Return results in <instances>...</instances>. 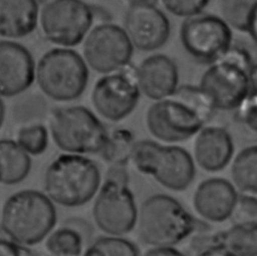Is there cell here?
I'll return each instance as SVG.
<instances>
[{"mask_svg": "<svg viewBox=\"0 0 257 256\" xmlns=\"http://www.w3.org/2000/svg\"><path fill=\"white\" fill-rule=\"evenodd\" d=\"M82 256H139L136 245L121 236H101L90 243Z\"/></svg>", "mask_w": 257, "mask_h": 256, "instance_id": "484cf974", "label": "cell"}, {"mask_svg": "<svg viewBox=\"0 0 257 256\" xmlns=\"http://www.w3.org/2000/svg\"><path fill=\"white\" fill-rule=\"evenodd\" d=\"M38 3H43V4H45V3H47V2H50V1H52V0H36Z\"/></svg>", "mask_w": 257, "mask_h": 256, "instance_id": "8d00e7d4", "label": "cell"}, {"mask_svg": "<svg viewBox=\"0 0 257 256\" xmlns=\"http://www.w3.org/2000/svg\"><path fill=\"white\" fill-rule=\"evenodd\" d=\"M222 19L229 27L248 34L256 40L257 0H222Z\"/></svg>", "mask_w": 257, "mask_h": 256, "instance_id": "7402d4cb", "label": "cell"}, {"mask_svg": "<svg viewBox=\"0 0 257 256\" xmlns=\"http://www.w3.org/2000/svg\"><path fill=\"white\" fill-rule=\"evenodd\" d=\"M140 239L152 247H173L197 228L192 214L175 198L165 194L148 197L138 210Z\"/></svg>", "mask_w": 257, "mask_h": 256, "instance_id": "5b68a950", "label": "cell"}, {"mask_svg": "<svg viewBox=\"0 0 257 256\" xmlns=\"http://www.w3.org/2000/svg\"><path fill=\"white\" fill-rule=\"evenodd\" d=\"M57 220L54 203L42 192L21 190L10 195L0 211V226L19 246H33L53 230Z\"/></svg>", "mask_w": 257, "mask_h": 256, "instance_id": "3957f363", "label": "cell"}, {"mask_svg": "<svg viewBox=\"0 0 257 256\" xmlns=\"http://www.w3.org/2000/svg\"><path fill=\"white\" fill-rule=\"evenodd\" d=\"M136 79L141 93L156 101L171 95L177 89L179 71L172 58L156 53L145 58L136 67Z\"/></svg>", "mask_w": 257, "mask_h": 256, "instance_id": "2e32d148", "label": "cell"}, {"mask_svg": "<svg viewBox=\"0 0 257 256\" xmlns=\"http://www.w3.org/2000/svg\"><path fill=\"white\" fill-rule=\"evenodd\" d=\"M164 7L178 17H191L200 14L209 4L210 0H161Z\"/></svg>", "mask_w": 257, "mask_h": 256, "instance_id": "83f0119b", "label": "cell"}, {"mask_svg": "<svg viewBox=\"0 0 257 256\" xmlns=\"http://www.w3.org/2000/svg\"><path fill=\"white\" fill-rule=\"evenodd\" d=\"M232 216L237 218V222H256L257 202L255 195H238Z\"/></svg>", "mask_w": 257, "mask_h": 256, "instance_id": "f1b7e54d", "label": "cell"}, {"mask_svg": "<svg viewBox=\"0 0 257 256\" xmlns=\"http://www.w3.org/2000/svg\"><path fill=\"white\" fill-rule=\"evenodd\" d=\"M45 239V248L51 256H80L84 249L82 233L71 226L57 228Z\"/></svg>", "mask_w": 257, "mask_h": 256, "instance_id": "d4e9b609", "label": "cell"}, {"mask_svg": "<svg viewBox=\"0 0 257 256\" xmlns=\"http://www.w3.org/2000/svg\"><path fill=\"white\" fill-rule=\"evenodd\" d=\"M35 63L30 51L22 44L0 41V96H15L34 81Z\"/></svg>", "mask_w": 257, "mask_h": 256, "instance_id": "9a60e30c", "label": "cell"}, {"mask_svg": "<svg viewBox=\"0 0 257 256\" xmlns=\"http://www.w3.org/2000/svg\"><path fill=\"white\" fill-rule=\"evenodd\" d=\"M15 142L29 156H38L47 149L48 131L40 123L26 125L18 130Z\"/></svg>", "mask_w": 257, "mask_h": 256, "instance_id": "4316f807", "label": "cell"}, {"mask_svg": "<svg viewBox=\"0 0 257 256\" xmlns=\"http://www.w3.org/2000/svg\"><path fill=\"white\" fill-rule=\"evenodd\" d=\"M31 158L10 139L0 140V184L15 185L28 176Z\"/></svg>", "mask_w": 257, "mask_h": 256, "instance_id": "ffe728a7", "label": "cell"}, {"mask_svg": "<svg viewBox=\"0 0 257 256\" xmlns=\"http://www.w3.org/2000/svg\"><path fill=\"white\" fill-rule=\"evenodd\" d=\"M36 0H0V36L17 39L29 35L38 24Z\"/></svg>", "mask_w": 257, "mask_h": 256, "instance_id": "d6986e66", "label": "cell"}, {"mask_svg": "<svg viewBox=\"0 0 257 256\" xmlns=\"http://www.w3.org/2000/svg\"><path fill=\"white\" fill-rule=\"evenodd\" d=\"M94 197L92 216L103 233L120 237L134 229L138 208L128 184L104 179Z\"/></svg>", "mask_w": 257, "mask_h": 256, "instance_id": "4fadbf2b", "label": "cell"}, {"mask_svg": "<svg viewBox=\"0 0 257 256\" xmlns=\"http://www.w3.org/2000/svg\"><path fill=\"white\" fill-rule=\"evenodd\" d=\"M233 186L242 194L255 195L257 191V148L255 145L241 150L231 165Z\"/></svg>", "mask_w": 257, "mask_h": 256, "instance_id": "603a6c76", "label": "cell"}, {"mask_svg": "<svg viewBox=\"0 0 257 256\" xmlns=\"http://www.w3.org/2000/svg\"><path fill=\"white\" fill-rule=\"evenodd\" d=\"M198 86L215 110L236 109L256 91V62L246 48L232 45L209 64Z\"/></svg>", "mask_w": 257, "mask_h": 256, "instance_id": "7a4b0ae2", "label": "cell"}, {"mask_svg": "<svg viewBox=\"0 0 257 256\" xmlns=\"http://www.w3.org/2000/svg\"><path fill=\"white\" fill-rule=\"evenodd\" d=\"M130 162L142 174L153 177L172 191L187 189L195 178V163L190 153L178 146L151 140L136 141Z\"/></svg>", "mask_w": 257, "mask_h": 256, "instance_id": "8992f818", "label": "cell"}, {"mask_svg": "<svg viewBox=\"0 0 257 256\" xmlns=\"http://www.w3.org/2000/svg\"><path fill=\"white\" fill-rule=\"evenodd\" d=\"M97 165L83 155L61 154L47 166L44 194L63 207H78L89 202L100 186Z\"/></svg>", "mask_w": 257, "mask_h": 256, "instance_id": "277c9868", "label": "cell"}, {"mask_svg": "<svg viewBox=\"0 0 257 256\" xmlns=\"http://www.w3.org/2000/svg\"><path fill=\"white\" fill-rule=\"evenodd\" d=\"M212 243L220 244L235 256H257V222H239L217 233Z\"/></svg>", "mask_w": 257, "mask_h": 256, "instance_id": "44dd1931", "label": "cell"}, {"mask_svg": "<svg viewBox=\"0 0 257 256\" xmlns=\"http://www.w3.org/2000/svg\"><path fill=\"white\" fill-rule=\"evenodd\" d=\"M180 40L195 61L209 65L233 45V33L221 16L202 12L185 18L180 28Z\"/></svg>", "mask_w": 257, "mask_h": 256, "instance_id": "30bf717a", "label": "cell"}, {"mask_svg": "<svg viewBox=\"0 0 257 256\" xmlns=\"http://www.w3.org/2000/svg\"><path fill=\"white\" fill-rule=\"evenodd\" d=\"M4 118H5V105L2 97L0 96V129L4 122Z\"/></svg>", "mask_w": 257, "mask_h": 256, "instance_id": "d590c367", "label": "cell"}, {"mask_svg": "<svg viewBox=\"0 0 257 256\" xmlns=\"http://www.w3.org/2000/svg\"><path fill=\"white\" fill-rule=\"evenodd\" d=\"M142 256H186L174 247H153Z\"/></svg>", "mask_w": 257, "mask_h": 256, "instance_id": "836d02e7", "label": "cell"}, {"mask_svg": "<svg viewBox=\"0 0 257 256\" xmlns=\"http://www.w3.org/2000/svg\"><path fill=\"white\" fill-rule=\"evenodd\" d=\"M214 107L198 85H179L148 109L146 122L157 140L173 144L195 136L210 119Z\"/></svg>", "mask_w": 257, "mask_h": 256, "instance_id": "6da1fadb", "label": "cell"}, {"mask_svg": "<svg viewBox=\"0 0 257 256\" xmlns=\"http://www.w3.org/2000/svg\"><path fill=\"white\" fill-rule=\"evenodd\" d=\"M82 45V58L87 67L105 74L128 64L134 47L122 27L102 22L89 30Z\"/></svg>", "mask_w": 257, "mask_h": 256, "instance_id": "7c38bea8", "label": "cell"}, {"mask_svg": "<svg viewBox=\"0 0 257 256\" xmlns=\"http://www.w3.org/2000/svg\"><path fill=\"white\" fill-rule=\"evenodd\" d=\"M233 153L234 143L226 129L209 125L196 134L194 159L204 171L214 173L223 170L231 161Z\"/></svg>", "mask_w": 257, "mask_h": 256, "instance_id": "ac0fdd59", "label": "cell"}, {"mask_svg": "<svg viewBox=\"0 0 257 256\" xmlns=\"http://www.w3.org/2000/svg\"><path fill=\"white\" fill-rule=\"evenodd\" d=\"M132 45L141 51H154L166 44L171 25L166 14L153 4L131 5L123 21Z\"/></svg>", "mask_w": 257, "mask_h": 256, "instance_id": "5bb4252c", "label": "cell"}, {"mask_svg": "<svg viewBox=\"0 0 257 256\" xmlns=\"http://www.w3.org/2000/svg\"><path fill=\"white\" fill-rule=\"evenodd\" d=\"M128 5H142V4H153L156 5L158 0H125Z\"/></svg>", "mask_w": 257, "mask_h": 256, "instance_id": "e575fe53", "label": "cell"}, {"mask_svg": "<svg viewBox=\"0 0 257 256\" xmlns=\"http://www.w3.org/2000/svg\"><path fill=\"white\" fill-rule=\"evenodd\" d=\"M237 198V191L231 182L223 178H210L196 188L193 205L203 219L218 223L232 216Z\"/></svg>", "mask_w": 257, "mask_h": 256, "instance_id": "e0dca14e", "label": "cell"}, {"mask_svg": "<svg viewBox=\"0 0 257 256\" xmlns=\"http://www.w3.org/2000/svg\"><path fill=\"white\" fill-rule=\"evenodd\" d=\"M0 256H22L20 246L10 239L0 237Z\"/></svg>", "mask_w": 257, "mask_h": 256, "instance_id": "1f68e13d", "label": "cell"}, {"mask_svg": "<svg viewBox=\"0 0 257 256\" xmlns=\"http://www.w3.org/2000/svg\"><path fill=\"white\" fill-rule=\"evenodd\" d=\"M88 78L86 63L71 48L50 49L35 65L34 80L46 96L56 101L77 99L84 92Z\"/></svg>", "mask_w": 257, "mask_h": 256, "instance_id": "52a82bcc", "label": "cell"}, {"mask_svg": "<svg viewBox=\"0 0 257 256\" xmlns=\"http://www.w3.org/2000/svg\"><path fill=\"white\" fill-rule=\"evenodd\" d=\"M94 17V9L83 0H52L39 11L38 22L46 40L70 48L83 41Z\"/></svg>", "mask_w": 257, "mask_h": 256, "instance_id": "9c48e42d", "label": "cell"}, {"mask_svg": "<svg viewBox=\"0 0 257 256\" xmlns=\"http://www.w3.org/2000/svg\"><path fill=\"white\" fill-rule=\"evenodd\" d=\"M135 143V136L130 130L124 127L115 129L107 133L106 140L98 154L109 166H126L131 160Z\"/></svg>", "mask_w": 257, "mask_h": 256, "instance_id": "cb8c5ba5", "label": "cell"}, {"mask_svg": "<svg viewBox=\"0 0 257 256\" xmlns=\"http://www.w3.org/2000/svg\"><path fill=\"white\" fill-rule=\"evenodd\" d=\"M256 94H257L256 91L251 92L243 100V102L236 108L239 120L253 132H256V122H257Z\"/></svg>", "mask_w": 257, "mask_h": 256, "instance_id": "f546056e", "label": "cell"}, {"mask_svg": "<svg viewBox=\"0 0 257 256\" xmlns=\"http://www.w3.org/2000/svg\"><path fill=\"white\" fill-rule=\"evenodd\" d=\"M49 132L55 146L67 154H98L107 131L101 120L87 107L68 105L52 110Z\"/></svg>", "mask_w": 257, "mask_h": 256, "instance_id": "ba28073f", "label": "cell"}, {"mask_svg": "<svg viewBox=\"0 0 257 256\" xmlns=\"http://www.w3.org/2000/svg\"><path fill=\"white\" fill-rule=\"evenodd\" d=\"M106 180H111L117 183L128 184L130 182V175L126 170V166L121 165H111L109 166L108 170L105 173Z\"/></svg>", "mask_w": 257, "mask_h": 256, "instance_id": "4dcf8cb0", "label": "cell"}, {"mask_svg": "<svg viewBox=\"0 0 257 256\" xmlns=\"http://www.w3.org/2000/svg\"><path fill=\"white\" fill-rule=\"evenodd\" d=\"M141 94L136 79V67L130 62L96 80L91 91V102L102 118L118 121L133 112Z\"/></svg>", "mask_w": 257, "mask_h": 256, "instance_id": "8fae6325", "label": "cell"}, {"mask_svg": "<svg viewBox=\"0 0 257 256\" xmlns=\"http://www.w3.org/2000/svg\"><path fill=\"white\" fill-rule=\"evenodd\" d=\"M196 256H235L228 249L220 244L211 243L208 247L201 250Z\"/></svg>", "mask_w": 257, "mask_h": 256, "instance_id": "d6a6232c", "label": "cell"}]
</instances>
